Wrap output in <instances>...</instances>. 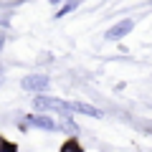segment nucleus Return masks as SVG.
I'll return each mask as SVG.
<instances>
[{"mask_svg": "<svg viewBox=\"0 0 152 152\" xmlns=\"http://www.w3.org/2000/svg\"><path fill=\"white\" fill-rule=\"evenodd\" d=\"M51 3H64V0H51Z\"/></svg>", "mask_w": 152, "mask_h": 152, "instance_id": "nucleus-11", "label": "nucleus"}, {"mask_svg": "<svg viewBox=\"0 0 152 152\" xmlns=\"http://www.w3.org/2000/svg\"><path fill=\"white\" fill-rule=\"evenodd\" d=\"M76 8H79V0H66L64 5H61V10L56 13V18H64V15H69L71 10H76Z\"/></svg>", "mask_w": 152, "mask_h": 152, "instance_id": "nucleus-6", "label": "nucleus"}, {"mask_svg": "<svg viewBox=\"0 0 152 152\" xmlns=\"http://www.w3.org/2000/svg\"><path fill=\"white\" fill-rule=\"evenodd\" d=\"M132 28H134V20H132V18H124V20L114 23L112 28H107L104 38H107V41H122L127 33H132Z\"/></svg>", "mask_w": 152, "mask_h": 152, "instance_id": "nucleus-3", "label": "nucleus"}, {"mask_svg": "<svg viewBox=\"0 0 152 152\" xmlns=\"http://www.w3.org/2000/svg\"><path fill=\"white\" fill-rule=\"evenodd\" d=\"M26 124L36 127V129H46V132H53L56 127H58L53 122V117H48V114H28V117H26Z\"/></svg>", "mask_w": 152, "mask_h": 152, "instance_id": "nucleus-4", "label": "nucleus"}, {"mask_svg": "<svg viewBox=\"0 0 152 152\" xmlns=\"http://www.w3.org/2000/svg\"><path fill=\"white\" fill-rule=\"evenodd\" d=\"M0 152H18V147L10 145V142H5L3 137H0Z\"/></svg>", "mask_w": 152, "mask_h": 152, "instance_id": "nucleus-8", "label": "nucleus"}, {"mask_svg": "<svg viewBox=\"0 0 152 152\" xmlns=\"http://www.w3.org/2000/svg\"><path fill=\"white\" fill-rule=\"evenodd\" d=\"M33 107L38 109V112H58V114H69V102H64V99H56V96H43V94H38V96H33Z\"/></svg>", "mask_w": 152, "mask_h": 152, "instance_id": "nucleus-1", "label": "nucleus"}, {"mask_svg": "<svg viewBox=\"0 0 152 152\" xmlns=\"http://www.w3.org/2000/svg\"><path fill=\"white\" fill-rule=\"evenodd\" d=\"M3 43H5V36H0V48H3Z\"/></svg>", "mask_w": 152, "mask_h": 152, "instance_id": "nucleus-9", "label": "nucleus"}, {"mask_svg": "<svg viewBox=\"0 0 152 152\" xmlns=\"http://www.w3.org/2000/svg\"><path fill=\"white\" fill-rule=\"evenodd\" d=\"M0 84H3V71H0Z\"/></svg>", "mask_w": 152, "mask_h": 152, "instance_id": "nucleus-10", "label": "nucleus"}, {"mask_svg": "<svg viewBox=\"0 0 152 152\" xmlns=\"http://www.w3.org/2000/svg\"><path fill=\"white\" fill-rule=\"evenodd\" d=\"M61 152H84V150H81V145H79V142H76L74 137H71V140H66V142H64Z\"/></svg>", "mask_w": 152, "mask_h": 152, "instance_id": "nucleus-7", "label": "nucleus"}, {"mask_svg": "<svg viewBox=\"0 0 152 152\" xmlns=\"http://www.w3.org/2000/svg\"><path fill=\"white\" fill-rule=\"evenodd\" d=\"M69 112H76V114H84V117H94V119H102L104 112L94 104H86V102H69Z\"/></svg>", "mask_w": 152, "mask_h": 152, "instance_id": "nucleus-5", "label": "nucleus"}, {"mask_svg": "<svg viewBox=\"0 0 152 152\" xmlns=\"http://www.w3.org/2000/svg\"><path fill=\"white\" fill-rule=\"evenodd\" d=\"M48 84H51V79L46 74H31V76H26L20 81V86L26 89V91H36V94H43L46 89H48Z\"/></svg>", "mask_w": 152, "mask_h": 152, "instance_id": "nucleus-2", "label": "nucleus"}]
</instances>
